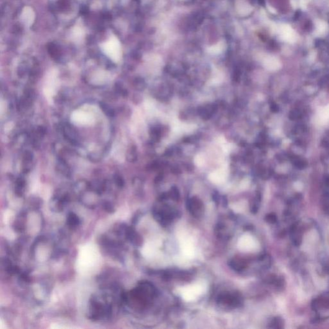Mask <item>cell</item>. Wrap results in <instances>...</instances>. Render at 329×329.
Segmentation results:
<instances>
[{
    "instance_id": "obj_1",
    "label": "cell",
    "mask_w": 329,
    "mask_h": 329,
    "mask_svg": "<svg viewBox=\"0 0 329 329\" xmlns=\"http://www.w3.org/2000/svg\"><path fill=\"white\" fill-rule=\"evenodd\" d=\"M206 289V285L205 284L198 282L182 287L180 289V293L183 299L186 302H192L205 293Z\"/></svg>"
},
{
    "instance_id": "obj_2",
    "label": "cell",
    "mask_w": 329,
    "mask_h": 329,
    "mask_svg": "<svg viewBox=\"0 0 329 329\" xmlns=\"http://www.w3.org/2000/svg\"><path fill=\"white\" fill-rule=\"evenodd\" d=\"M238 247L242 251L251 252L258 248V244L251 235L244 234L239 240Z\"/></svg>"
},
{
    "instance_id": "obj_3",
    "label": "cell",
    "mask_w": 329,
    "mask_h": 329,
    "mask_svg": "<svg viewBox=\"0 0 329 329\" xmlns=\"http://www.w3.org/2000/svg\"><path fill=\"white\" fill-rule=\"evenodd\" d=\"M181 248L184 255L188 258H192L195 254V248L192 240L188 237H181L180 239Z\"/></svg>"
},
{
    "instance_id": "obj_4",
    "label": "cell",
    "mask_w": 329,
    "mask_h": 329,
    "mask_svg": "<svg viewBox=\"0 0 329 329\" xmlns=\"http://www.w3.org/2000/svg\"><path fill=\"white\" fill-rule=\"evenodd\" d=\"M217 111V106L215 105H208L205 107H200L197 109V113L202 119L207 120H209L212 115Z\"/></svg>"
},
{
    "instance_id": "obj_5",
    "label": "cell",
    "mask_w": 329,
    "mask_h": 329,
    "mask_svg": "<svg viewBox=\"0 0 329 329\" xmlns=\"http://www.w3.org/2000/svg\"><path fill=\"white\" fill-rule=\"evenodd\" d=\"M64 133L65 134V136H67L69 140H70L73 142H76L77 140V133L75 131V129L72 128L70 126L67 125L64 127Z\"/></svg>"
},
{
    "instance_id": "obj_6",
    "label": "cell",
    "mask_w": 329,
    "mask_h": 329,
    "mask_svg": "<svg viewBox=\"0 0 329 329\" xmlns=\"http://www.w3.org/2000/svg\"><path fill=\"white\" fill-rule=\"evenodd\" d=\"M127 160L129 162H135L138 159V153H137V149L136 146L132 145L127 152Z\"/></svg>"
},
{
    "instance_id": "obj_7",
    "label": "cell",
    "mask_w": 329,
    "mask_h": 329,
    "mask_svg": "<svg viewBox=\"0 0 329 329\" xmlns=\"http://www.w3.org/2000/svg\"><path fill=\"white\" fill-rule=\"evenodd\" d=\"M100 106L102 110L104 111V113L106 115L108 116V117H112L114 115V111L113 109L109 105L106 104L105 103H104V102H101L100 103Z\"/></svg>"
},
{
    "instance_id": "obj_8",
    "label": "cell",
    "mask_w": 329,
    "mask_h": 329,
    "mask_svg": "<svg viewBox=\"0 0 329 329\" xmlns=\"http://www.w3.org/2000/svg\"><path fill=\"white\" fill-rule=\"evenodd\" d=\"M133 86H134V87H135V89H136L139 91H142L145 88L146 83H145V81L143 79V78H136L135 80L134 81Z\"/></svg>"
},
{
    "instance_id": "obj_9",
    "label": "cell",
    "mask_w": 329,
    "mask_h": 329,
    "mask_svg": "<svg viewBox=\"0 0 329 329\" xmlns=\"http://www.w3.org/2000/svg\"><path fill=\"white\" fill-rule=\"evenodd\" d=\"M115 90L118 94L123 96H126L128 94L127 91L126 89H124L123 86L121 84H120V83H117L115 84Z\"/></svg>"
},
{
    "instance_id": "obj_10",
    "label": "cell",
    "mask_w": 329,
    "mask_h": 329,
    "mask_svg": "<svg viewBox=\"0 0 329 329\" xmlns=\"http://www.w3.org/2000/svg\"><path fill=\"white\" fill-rule=\"evenodd\" d=\"M151 137L153 141H159L161 138V133L159 129L156 128L152 129V131H151Z\"/></svg>"
},
{
    "instance_id": "obj_11",
    "label": "cell",
    "mask_w": 329,
    "mask_h": 329,
    "mask_svg": "<svg viewBox=\"0 0 329 329\" xmlns=\"http://www.w3.org/2000/svg\"><path fill=\"white\" fill-rule=\"evenodd\" d=\"M68 222H69V225H71V226H75V225L78 224V217L75 215L72 214L69 217Z\"/></svg>"
},
{
    "instance_id": "obj_12",
    "label": "cell",
    "mask_w": 329,
    "mask_h": 329,
    "mask_svg": "<svg viewBox=\"0 0 329 329\" xmlns=\"http://www.w3.org/2000/svg\"><path fill=\"white\" fill-rule=\"evenodd\" d=\"M294 165H295V166H296V167H298V169H304V168H305V166H307L306 162H305L302 160H299V159L296 160L294 161Z\"/></svg>"
},
{
    "instance_id": "obj_13",
    "label": "cell",
    "mask_w": 329,
    "mask_h": 329,
    "mask_svg": "<svg viewBox=\"0 0 329 329\" xmlns=\"http://www.w3.org/2000/svg\"><path fill=\"white\" fill-rule=\"evenodd\" d=\"M114 181L119 187H122L124 184L123 178L118 175L114 176Z\"/></svg>"
},
{
    "instance_id": "obj_14",
    "label": "cell",
    "mask_w": 329,
    "mask_h": 329,
    "mask_svg": "<svg viewBox=\"0 0 329 329\" xmlns=\"http://www.w3.org/2000/svg\"><path fill=\"white\" fill-rule=\"evenodd\" d=\"M240 73L239 71H235L233 75V79L235 82H239L240 81Z\"/></svg>"
},
{
    "instance_id": "obj_15",
    "label": "cell",
    "mask_w": 329,
    "mask_h": 329,
    "mask_svg": "<svg viewBox=\"0 0 329 329\" xmlns=\"http://www.w3.org/2000/svg\"><path fill=\"white\" fill-rule=\"evenodd\" d=\"M270 109L271 110L273 111V112L274 113H276L278 112V111H279V107L278 106V105L275 103H272L270 105Z\"/></svg>"
},
{
    "instance_id": "obj_16",
    "label": "cell",
    "mask_w": 329,
    "mask_h": 329,
    "mask_svg": "<svg viewBox=\"0 0 329 329\" xmlns=\"http://www.w3.org/2000/svg\"><path fill=\"white\" fill-rule=\"evenodd\" d=\"M298 115H299L298 112H297V111H292V112L290 113L289 117H290V118H291V119H293V120L294 119H294H296V118H298V117H299Z\"/></svg>"
},
{
    "instance_id": "obj_17",
    "label": "cell",
    "mask_w": 329,
    "mask_h": 329,
    "mask_svg": "<svg viewBox=\"0 0 329 329\" xmlns=\"http://www.w3.org/2000/svg\"><path fill=\"white\" fill-rule=\"evenodd\" d=\"M172 172H173V173H176V174L181 173V169L179 167H177V166H176V167H172Z\"/></svg>"
},
{
    "instance_id": "obj_18",
    "label": "cell",
    "mask_w": 329,
    "mask_h": 329,
    "mask_svg": "<svg viewBox=\"0 0 329 329\" xmlns=\"http://www.w3.org/2000/svg\"><path fill=\"white\" fill-rule=\"evenodd\" d=\"M305 29H306L307 30H310V29H312V25H311V23H310V22H308L307 24L305 25Z\"/></svg>"
},
{
    "instance_id": "obj_19",
    "label": "cell",
    "mask_w": 329,
    "mask_h": 329,
    "mask_svg": "<svg viewBox=\"0 0 329 329\" xmlns=\"http://www.w3.org/2000/svg\"><path fill=\"white\" fill-rule=\"evenodd\" d=\"M300 11H298L296 13L295 17H294V19H295V20H297L298 18L300 17Z\"/></svg>"
}]
</instances>
